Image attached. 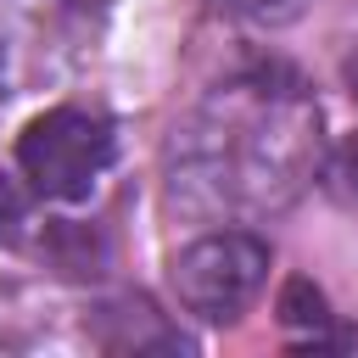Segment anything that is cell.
<instances>
[{
	"label": "cell",
	"instance_id": "5b68a950",
	"mask_svg": "<svg viewBox=\"0 0 358 358\" xmlns=\"http://www.w3.org/2000/svg\"><path fill=\"white\" fill-rule=\"evenodd\" d=\"M62 336V308L34 285H0V352H34Z\"/></svg>",
	"mask_w": 358,
	"mask_h": 358
},
{
	"label": "cell",
	"instance_id": "3957f363",
	"mask_svg": "<svg viewBox=\"0 0 358 358\" xmlns=\"http://www.w3.org/2000/svg\"><path fill=\"white\" fill-rule=\"evenodd\" d=\"M168 280L185 313H196L201 324H235L268 280V241L235 224L201 229L190 246H179Z\"/></svg>",
	"mask_w": 358,
	"mask_h": 358
},
{
	"label": "cell",
	"instance_id": "8fae6325",
	"mask_svg": "<svg viewBox=\"0 0 358 358\" xmlns=\"http://www.w3.org/2000/svg\"><path fill=\"white\" fill-rule=\"evenodd\" d=\"M0 78H6V50H0Z\"/></svg>",
	"mask_w": 358,
	"mask_h": 358
},
{
	"label": "cell",
	"instance_id": "6da1fadb",
	"mask_svg": "<svg viewBox=\"0 0 358 358\" xmlns=\"http://www.w3.org/2000/svg\"><path fill=\"white\" fill-rule=\"evenodd\" d=\"M324 173V117L285 67H241L168 129L162 201L196 229L263 224Z\"/></svg>",
	"mask_w": 358,
	"mask_h": 358
},
{
	"label": "cell",
	"instance_id": "30bf717a",
	"mask_svg": "<svg viewBox=\"0 0 358 358\" xmlns=\"http://www.w3.org/2000/svg\"><path fill=\"white\" fill-rule=\"evenodd\" d=\"M341 78H347V90H352V101H358V50L341 62Z\"/></svg>",
	"mask_w": 358,
	"mask_h": 358
},
{
	"label": "cell",
	"instance_id": "277c9868",
	"mask_svg": "<svg viewBox=\"0 0 358 358\" xmlns=\"http://www.w3.org/2000/svg\"><path fill=\"white\" fill-rule=\"evenodd\" d=\"M84 336H90L95 347H106V352H145V347L179 352V347H185V336H179L145 296H112V302L90 308Z\"/></svg>",
	"mask_w": 358,
	"mask_h": 358
},
{
	"label": "cell",
	"instance_id": "9c48e42d",
	"mask_svg": "<svg viewBox=\"0 0 358 358\" xmlns=\"http://www.w3.org/2000/svg\"><path fill=\"white\" fill-rule=\"evenodd\" d=\"M22 224H28L22 196H17L11 185H0V241H6V246H17V241H22Z\"/></svg>",
	"mask_w": 358,
	"mask_h": 358
},
{
	"label": "cell",
	"instance_id": "7a4b0ae2",
	"mask_svg": "<svg viewBox=\"0 0 358 358\" xmlns=\"http://www.w3.org/2000/svg\"><path fill=\"white\" fill-rule=\"evenodd\" d=\"M112 157H117V129L90 106H50L17 134V173L39 201L56 207L90 201Z\"/></svg>",
	"mask_w": 358,
	"mask_h": 358
},
{
	"label": "cell",
	"instance_id": "52a82bcc",
	"mask_svg": "<svg viewBox=\"0 0 358 358\" xmlns=\"http://www.w3.org/2000/svg\"><path fill=\"white\" fill-rule=\"evenodd\" d=\"M324 179L347 213H358V134H347L336 151H324Z\"/></svg>",
	"mask_w": 358,
	"mask_h": 358
},
{
	"label": "cell",
	"instance_id": "8992f818",
	"mask_svg": "<svg viewBox=\"0 0 358 358\" xmlns=\"http://www.w3.org/2000/svg\"><path fill=\"white\" fill-rule=\"evenodd\" d=\"M218 17L246 22V28H285L308 11V0H207Z\"/></svg>",
	"mask_w": 358,
	"mask_h": 358
},
{
	"label": "cell",
	"instance_id": "ba28073f",
	"mask_svg": "<svg viewBox=\"0 0 358 358\" xmlns=\"http://www.w3.org/2000/svg\"><path fill=\"white\" fill-rule=\"evenodd\" d=\"M280 319H285V324H308V330L319 336V330L330 324V308H324V296H319L308 280H291V285H285V302H280Z\"/></svg>",
	"mask_w": 358,
	"mask_h": 358
}]
</instances>
